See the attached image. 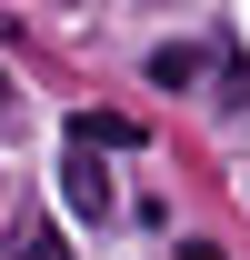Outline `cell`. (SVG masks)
<instances>
[{"label": "cell", "instance_id": "cell-1", "mask_svg": "<svg viewBox=\"0 0 250 260\" xmlns=\"http://www.w3.org/2000/svg\"><path fill=\"white\" fill-rule=\"evenodd\" d=\"M60 190H70V210H80V220H110V170H100V150H70Z\"/></svg>", "mask_w": 250, "mask_h": 260}, {"label": "cell", "instance_id": "cell-2", "mask_svg": "<svg viewBox=\"0 0 250 260\" xmlns=\"http://www.w3.org/2000/svg\"><path fill=\"white\" fill-rule=\"evenodd\" d=\"M0 260H70V240H60V230H50V220H30V230H20V240H10V250H0Z\"/></svg>", "mask_w": 250, "mask_h": 260}, {"label": "cell", "instance_id": "cell-3", "mask_svg": "<svg viewBox=\"0 0 250 260\" xmlns=\"http://www.w3.org/2000/svg\"><path fill=\"white\" fill-rule=\"evenodd\" d=\"M150 80L160 90H190V80H200V50H150Z\"/></svg>", "mask_w": 250, "mask_h": 260}, {"label": "cell", "instance_id": "cell-4", "mask_svg": "<svg viewBox=\"0 0 250 260\" xmlns=\"http://www.w3.org/2000/svg\"><path fill=\"white\" fill-rule=\"evenodd\" d=\"M170 260H220V250H210V240H180V250H170Z\"/></svg>", "mask_w": 250, "mask_h": 260}, {"label": "cell", "instance_id": "cell-5", "mask_svg": "<svg viewBox=\"0 0 250 260\" xmlns=\"http://www.w3.org/2000/svg\"><path fill=\"white\" fill-rule=\"evenodd\" d=\"M0 110H10V70H0Z\"/></svg>", "mask_w": 250, "mask_h": 260}]
</instances>
